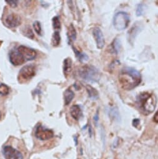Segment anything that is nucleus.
I'll list each match as a JSON object with an SVG mask.
<instances>
[{
    "label": "nucleus",
    "instance_id": "obj_1",
    "mask_svg": "<svg viewBox=\"0 0 158 159\" xmlns=\"http://www.w3.org/2000/svg\"><path fill=\"white\" fill-rule=\"evenodd\" d=\"M118 80L121 88L129 91L139 85L141 82V76L140 73L135 69L127 67L121 71Z\"/></svg>",
    "mask_w": 158,
    "mask_h": 159
},
{
    "label": "nucleus",
    "instance_id": "obj_2",
    "mask_svg": "<svg viewBox=\"0 0 158 159\" xmlns=\"http://www.w3.org/2000/svg\"><path fill=\"white\" fill-rule=\"evenodd\" d=\"M137 104L146 114L152 113L156 105V98L154 94L142 93L137 97Z\"/></svg>",
    "mask_w": 158,
    "mask_h": 159
},
{
    "label": "nucleus",
    "instance_id": "obj_3",
    "mask_svg": "<svg viewBox=\"0 0 158 159\" xmlns=\"http://www.w3.org/2000/svg\"><path fill=\"white\" fill-rule=\"evenodd\" d=\"M79 74L83 80L88 82H96L100 78V72L99 69L90 65H85L80 68Z\"/></svg>",
    "mask_w": 158,
    "mask_h": 159
},
{
    "label": "nucleus",
    "instance_id": "obj_4",
    "mask_svg": "<svg viewBox=\"0 0 158 159\" xmlns=\"http://www.w3.org/2000/svg\"><path fill=\"white\" fill-rule=\"evenodd\" d=\"M130 18L128 13L120 11L115 14L113 18V26L118 31L125 29L129 25Z\"/></svg>",
    "mask_w": 158,
    "mask_h": 159
},
{
    "label": "nucleus",
    "instance_id": "obj_5",
    "mask_svg": "<svg viewBox=\"0 0 158 159\" xmlns=\"http://www.w3.org/2000/svg\"><path fill=\"white\" fill-rule=\"evenodd\" d=\"M35 74V67L32 64L24 66L19 71L18 79L20 82H25L32 79Z\"/></svg>",
    "mask_w": 158,
    "mask_h": 159
},
{
    "label": "nucleus",
    "instance_id": "obj_6",
    "mask_svg": "<svg viewBox=\"0 0 158 159\" xmlns=\"http://www.w3.org/2000/svg\"><path fill=\"white\" fill-rule=\"evenodd\" d=\"M35 136L41 140H46L52 138L54 135L52 130L44 128L43 126L40 125L36 128Z\"/></svg>",
    "mask_w": 158,
    "mask_h": 159
},
{
    "label": "nucleus",
    "instance_id": "obj_7",
    "mask_svg": "<svg viewBox=\"0 0 158 159\" xmlns=\"http://www.w3.org/2000/svg\"><path fill=\"white\" fill-rule=\"evenodd\" d=\"M17 50L22 56L26 61L33 60L35 58L36 56H37V53H36L34 50L23 45L19 46L18 47Z\"/></svg>",
    "mask_w": 158,
    "mask_h": 159
},
{
    "label": "nucleus",
    "instance_id": "obj_8",
    "mask_svg": "<svg viewBox=\"0 0 158 159\" xmlns=\"http://www.w3.org/2000/svg\"><path fill=\"white\" fill-rule=\"evenodd\" d=\"M3 154L6 159H23V156L19 150L9 145L3 148Z\"/></svg>",
    "mask_w": 158,
    "mask_h": 159
},
{
    "label": "nucleus",
    "instance_id": "obj_9",
    "mask_svg": "<svg viewBox=\"0 0 158 159\" xmlns=\"http://www.w3.org/2000/svg\"><path fill=\"white\" fill-rule=\"evenodd\" d=\"M9 57L11 63L16 66L22 65L26 62L25 59L17 50H11L9 54Z\"/></svg>",
    "mask_w": 158,
    "mask_h": 159
},
{
    "label": "nucleus",
    "instance_id": "obj_10",
    "mask_svg": "<svg viewBox=\"0 0 158 159\" xmlns=\"http://www.w3.org/2000/svg\"><path fill=\"white\" fill-rule=\"evenodd\" d=\"M5 23L9 28H16L21 23V17L15 13H11L5 18Z\"/></svg>",
    "mask_w": 158,
    "mask_h": 159
},
{
    "label": "nucleus",
    "instance_id": "obj_11",
    "mask_svg": "<svg viewBox=\"0 0 158 159\" xmlns=\"http://www.w3.org/2000/svg\"><path fill=\"white\" fill-rule=\"evenodd\" d=\"M93 35L95 40L97 47L99 49H102L105 46V39L102 30L96 27L93 29Z\"/></svg>",
    "mask_w": 158,
    "mask_h": 159
},
{
    "label": "nucleus",
    "instance_id": "obj_12",
    "mask_svg": "<svg viewBox=\"0 0 158 159\" xmlns=\"http://www.w3.org/2000/svg\"><path fill=\"white\" fill-rule=\"evenodd\" d=\"M70 113L73 119L79 120L82 116V111L80 107L78 105H74L70 107Z\"/></svg>",
    "mask_w": 158,
    "mask_h": 159
},
{
    "label": "nucleus",
    "instance_id": "obj_13",
    "mask_svg": "<svg viewBox=\"0 0 158 159\" xmlns=\"http://www.w3.org/2000/svg\"><path fill=\"white\" fill-rule=\"evenodd\" d=\"M72 60L70 57L66 58L64 60V74L67 78L72 71Z\"/></svg>",
    "mask_w": 158,
    "mask_h": 159
},
{
    "label": "nucleus",
    "instance_id": "obj_14",
    "mask_svg": "<svg viewBox=\"0 0 158 159\" xmlns=\"http://www.w3.org/2000/svg\"><path fill=\"white\" fill-rule=\"evenodd\" d=\"M67 36H68V38H69V43L72 44L73 42L75 41L76 39V36H77V33L75 29V28L72 24H70L69 29H68V33H67Z\"/></svg>",
    "mask_w": 158,
    "mask_h": 159
},
{
    "label": "nucleus",
    "instance_id": "obj_15",
    "mask_svg": "<svg viewBox=\"0 0 158 159\" xmlns=\"http://www.w3.org/2000/svg\"><path fill=\"white\" fill-rule=\"evenodd\" d=\"M75 94L71 89H67L64 92V102L66 105H69L74 99Z\"/></svg>",
    "mask_w": 158,
    "mask_h": 159
},
{
    "label": "nucleus",
    "instance_id": "obj_16",
    "mask_svg": "<svg viewBox=\"0 0 158 159\" xmlns=\"http://www.w3.org/2000/svg\"><path fill=\"white\" fill-rule=\"evenodd\" d=\"M86 89L89 94V96L92 99H97L99 97V92L90 85H86Z\"/></svg>",
    "mask_w": 158,
    "mask_h": 159
},
{
    "label": "nucleus",
    "instance_id": "obj_17",
    "mask_svg": "<svg viewBox=\"0 0 158 159\" xmlns=\"http://www.w3.org/2000/svg\"><path fill=\"white\" fill-rule=\"evenodd\" d=\"M60 43V36L59 32L55 31L52 35V45L54 47H57Z\"/></svg>",
    "mask_w": 158,
    "mask_h": 159
},
{
    "label": "nucleus",
    "instance_id": "obj_18",
    "mask_svg": "<svg viewBox=\"0 0 158 159\" xmlns=\"http://www.w3.org/2000/svg\"><path fill=\"white\" fill-rule=\"evenodd\" d=\"M73 50H74V51L76 53V57L79 59V60L82 61V62H85V61H87L89 59V57L87 54H86L85 53H80L74 47H73Z\"/></svg>",
    "mask_w": 158,
    "mask_h": 159
},
{
    "label": "nucleus",
    "instance_id": "obj_19",
    "mask_svg": "<svg viewBox=\"0 0 158 159\" xmlns=\"http://www.w3.org/2000/svg\"><path fill=\"white\" fill-rule=\"evenodd\" d=\"M22 34L30 39L32 40L34 38V35L33 34V32L29 26H26L23 28Z\"/></svg>",
    "mask_w": 158,
    "mask_h": 159
},
{
    "label": "nucleus",
    "instance_id": "obj_20",
    "mask_svg": "<svg viewBox=\"0 0 158 159\" xmlns=\"http://www.w3.org/2000/svg\"><path fill=\"white\" fill-rule=\"evenodd\" d=\"M9 88L7 85L5 84H0V94L2 95H6L9 94Z\"/></svg>",
    "mask_w": 158,
    "mask_h": 159
},
{
    "label": "nucleus",
    "instance_id": "obj_21",
    "mask_svg": "<svg viewBox=\"0 0 158 159\" xmlns=\"http://www.w3.org/2000/svg\"><path fill=\"white\" fill-rule=\"evenodd\" d=\"M33 27H34V29L36 33L39 35L42 34V28H41V23L39 21H35L33 23Z\"/></svg>",
    "mask_w": 158,
    "mask_h": 159
},
{
    "label": "nucleus",
    "instance_id": "obj_22",
    "mask_svg": "<svg viewBox=\"0 0 158 159\" xmlns=\"http://www.w3.org/2000/svg\"><path fill=\"white\" fill-rule=\"evenodd\" d=\"M52 23H53V27L55 29H60V21L59 18L58 16H55L52 19Z\"/></svg>",
    "mask_w": 158,
    "mask_h": 159
},
{
    "label": "nucleus",
    "instance_id": "obj_23",
    "mask_svg": "<svg viewBox=\"0 0 158 159\" xmlns=\"http://www.w3.org/2000/svg\"><path fill=\"white\" fill-rule=\"evenodd\" d=\"M119 47H120V43H119V41H118L117 39H116L113 43V48L115 51V52L116 53H118V51L119 50Z\"/></svg>",
    "mask_w": 158,
    "mask_h": 159
},
{
    "label": "nucleus",
    "instance_id": "obj_24",
    "mask_svg": "<svg viewBox=\"0 0 158 159\" xmlns=\"http://www.w3.org/2000/svg\"><path fill=\"white\" fill-rule=\"evenodd\" d=\"M143 11H144L143 5L142 4L138 5L137 8H136V15L138 16H141L143 14Z\"/></svg>",
    "mask_w": 158,
    "mask_h": 159
},
{
    "label": "nucleus",
    "instance_id": "obj_25",
    "mask_svg": "<svg viewBox=\"0 0 158 159\" xmlns=\"http://www.w3.org/2000/svg\"><path fill=\"white\" fill-rule=\"evenodd\" d=\"M110 114H111V116H112V118H113V119H118L119 114H118V112L117 111V110H115V109L112 110V111H111Z\"/></svg>",
    "mask_w": 158,
    "mask_h": 159
},
{
    "label": "nucleus",
    "instance_id": "obj_26",
    "mask_svg": "<svg viewBox=\"0 0 158 159\" xmlns=\"http://www.w3.org/2000/svg\"><path fill=\"white\" fill-rule=\"evenodd\" d=\"M6 2L7 3H8V5H9L11 7L13 8H15L18 5V1H16V0H13V1H11V0H10V1H6Z\"/></svg>",
    "mask_w": 158,
    "mask_h": 159
},
{
    "label": "nucleus",
    "instance_id": "obj_27",
    "mask_svg": "<svg viewBox=\"0 0 158 159\" xmlns=\"http://www.w3.org/2000/svg\"><path fill=\"white\" fill-rule=\"evenodd\" d=\"M140 124V120L138 119H134L133 121V125L134 127H137V126L139 125Z\"/></svg>",
    "mask_w": 158,
    "mask_h": 159
},
{
    "label": "nucleus",
    "instance_id": "obj_28",
    "mask_svg": "<svg viewBox=\"0 0 158 159\" xmlns=\"http://www.w3.org/2000/svg\"><path fill=\"white\" fill-rule=\"evenodd\" d=\"M153 120L156 122V123H158V110H157V111L156 112V113L155 114V115L153 117Z\"/></svg>",
    "mask_w": 158,
    "mask_h": 159
},
{
    "label": "nucleus",
    "instance_id": "obj_29",
    "mask_svg": "<svg viewBox=\"0 0 158 159\" xmlns=\"http://www.w3.org/2000/svg\"><path fill=\"white\" fill-rule=\"evenodd\" d=\"M94 120H95L96 122H97V121H98V120H99V116H98V114H97V113L94 116Z\"/></svg>",
    "mask_w": 158,
    "mask_h": 159
},
{
    "label": "nucleus",
    "instance_id": "obj_30",
    "mask_svg": "<svg viewBox=\"0 0 158 159\" xmlns=\"http://www.w3.org/2000/svg\"><path fill=\"white\" fill-rule=\"evenodd\" d=\"M90 130H89V133H90V136H92V128L91 127H90V129H89Z\"/></svg>",
    "mask_w": 158,
    "mask_h": 159
},
{
    "label": "nucleus",
    "instance_id": "obj_31",
    "mask_svg": "<svg viewBox=\"0 0 158 159\" xmlns=\"http://www.w3.org/2000/svg\"><path fill=\"white\" fill-rule=\"evenodd\" d=\"M2 43V42L1 41H0V46H1V43Z\"/></svg>",
    "mask_w": 158,
    "mask_h": 159
}]
</instances>
